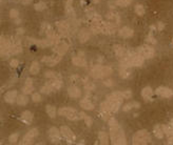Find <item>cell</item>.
Returning <instances> with one entry per match:
<instances>
[{
  "label": "cell",
  "instance_id": "6da1fadb",
  "mask_svg": "<svg viewBox=\"0 0 173 145\" xmlns=\"http://www.w3.org/2000/svg\"><path fill=\"white\" fill-rule=\"evenodd\" d=\"M109 125L112 145H127L125 132L114 118H110L109 119Z\"/></svg>",
  "mask_w": 173,
  "mask_h": 145
},
{
  "label": "cell",
  "instance_id": "7a4b0ae2",
  "mask_svg": "<svg viewBox=\"0 0 173 145\" xmlns=\"http://www.w3.org/2000/svg\"><path fill=\"white\" fill-rule=\"evenodd\" d=\"M58 114L60 116H63L66 118H68L69 120L72 121H76V120H80L84 119L86 114L84 111H77L76 109L72 108V107H62L58 109Z\"/></svg>",
  "mask_w": 173,
  "mask_h": 145
},
{
  "label": "cell",
  "instance_id": "3957f363",
  "mask_svg": "<svg viewBox=\"0 0 173 145\" xmlns=\"http://www.w3.org/2000/svg\"><path fill=\"white\" fill-rule=\"evenodd\" d=\"M132 141L133 145H147L151 141V136L146 129H142L134 134Z\"/></svg>",
  "mask_w": 173,
  "mask_h": 145
},
{
  "label": "cell",
  "instance_id": "277c9868",
  "mask_svg": "<svg viewBox=\"0 0 173 145\" xmlns=\"http://www.w3.org/2000/svg\"><path fill=\"white\" fill-rule=\"evenodd\" d=\"M136 53H138L145 59H150L155 55L153 47H151L150 45H143L138 47V49H136Z\"/></svg>",
  "mask_w": 173,
  "mask_h": 145
},
{
  "label": "cell",
  "instance_id": "5b68a950",
  "mask_svg": "<svg viewBox=\"0 0 173 145\" xmlns=\"http://www.w3.org/2000/svg\"><path fill=\"white\" fill-rule=\"evenodd\" d=\"M60 132H61V136H62V137L66 139L67 141H69L70 143H73V142L76 140L75 134L69 128L68 126H66V125L61 126L60 127Z\"/></svg>",
  "mask_w": 173,
  "mask_h": 145
},
{
  "label": "cell",
  "instance_id": "8992f818",
  "mask_svg": "<svg viewBox=\"0 0 173 145\" xmlns=\"http://www.w3.org/2000/svg\"><path fill=\"white\" fill-rule=\"evenodd\" d=\"M48 135L50 140L52 141V143L58 144L60 142V135H61L60 129H57L56 127H51L48 132Z\"/></svg>",
  "mask_w": 173,
  "mask_h": 145
},
{
  "label": "cell",
  "instance_id": "52a82bcc",
  "mask_svg": "<svg viewBox=\"0 0 173 145\" xmlns=\"http://www.w3.org/2000/svg\"><path fill=\"white\" fill-rule=\"evenodd\" d=\"M68 49H69V44L66 42H58L53 47V52L56 55L61 56V57L68 52Z\"/></svg>",
  "mask_w": 173,
  "mask_h": 145
},
{
  "label": "cell",
  "instance_id": "ba28073f",
  "mask_svg": "<svg viewBox=\"0 0 173 145\" xmlns=\"http://www.w3.org/2000/svg\"><path fill=\"white\" fill-rule=\"evenodd\" d=\"M114 52H115V55L119 58V60L128 58L130 55V52L122 45H114Z\"/></svg>",
  "mask_w": 173,
  "mask_h": 145
},
{
  "label": "cell",
  "instance_id": "9c48e42d",
  "mask_svg": "<svg viewBox=\"0 0 173 145\" xmlns=\"http://www.w3.org/2000/svg\"><path fill=\"white\" fill-rule=\"evenodd\" d=\"M60 59H61V56H59V55H56V56H46V57H43L41 59V61L45 64H46L48 66H54L60 61Z\"/></svg>",
  "mask_w": 173,
  "mask_h": 145
},
{
  "label": "cell",
  "instance_id": "30bf717a",
  "mask_svg": "<svg viewBox=\"0 0 173 145\" xmlns=\"http://www.w3.org/2000/svg\"><path fill=\"white\" fill-rule=\"evenodd\" d=\"M155 94L159 97H163V98H170V97L173 96V91L170 90L169 87L166 86H159L156 88L155 91Z\"/></svg>",
  "mask_w": 173,
  "mask_h": 145
},
{
  "label": "cell",
  "instance_id": "8fae6325",
  "mask_svg": "<svg viewBox=\"0 0 173 145\" xmlns=\"http://www.w3.org/2000/svg\"><path fill=\"white\" fill-rule=\"evenodd\" d=\"M38 136V129L37 128H32L31 131H29L28 132L25 134L24 137L22 138L23 142H26V143H32L33 140Z\"/></svg>",
  "mask_w": 173,
  "mask_h": 145
},
{
  "label": "cell",
  "instance_id": "7c38bea8",
  "mask_svg": "<svg viewBox=\"0 0 173 145\" xmlns=\"http://www.w3.org/2000/svg\"><path fill=\"white\" fill-rule=\"evenodd\" d=\"M17 97H18V94H17L16 90L8 91L4 95V101L8 102V103H11V104H12V103H14L15 101H17Z\"/></svg>",
  "mask_w": 173,
  "mask_h": 145
},
{
  "label": "cell",
  "instance_id": "4fadbf2b",
  "mask_svg": "<svg viewBox=\"0 0 173 145\" xmlns=\"http://www.w3.org/2000/svg\"><path fill=\"white\" fill-rule=\"evenodd\" d=\"M118 33H119V36H121L122 38L127 39V38H131L132 36H133L134 31L131 28H129V26H122V28L119 29Z\"/></svg>",
  "mask_w": 173,
  "mask_h": 145
},
{
  "label": "cell",
  "instance_id": "5bb4252c",
  "mask_svg": "<svg viewBox=\"0 0 173 145\" xmlns=\"http://www.w3.org/2000/svg\"><path fill=\"white\" fill-rule=\"evenodd\" d=\"M58 32L60 33V35H67L70 31V25L68 24V22L66 21H59L56 23Z\"/></svg>",
  "mask_w": 173,
  "mask_h": 145
},
{
  "label": "cell",
  "instance_id": "9a60e30c",
  "mask_svg": "<svg viewBox=\"0 0 173 145\" xmlns=\"http://www.w3.org/2000/svg\"><path fill=\"white\" fill-rule=\"evenodd\" d=\"M33 114L30 111H23L22 114H21V116H20V120L22 121L23 123H25V124H31L32 122H33Z\"/></svg>",
  "mask_w": 173,
  "mask_h": 145
},
{
  "label": "cell",
  "instance_id": "2e32d148",
  "mask_svg": "<svg viewBox=\"0 0 173 145\" xmlns=\"http://www.w3.org/2000/svg\"><path fill=\"white\" fill-rule=\"evenodd\" d=\"M68 94L71 98H79L81 96V91L76 85H72L68 88Z\"/></svg>",
  "mask_w": 173,
  "mask_h": 145
},
{
  "label": "cell",
  "instance_id": "e0dca14e",
  "mask_svg": "<svg viewBox=\"0 0 173 145\" xmlns=\"http://www.w3.org/2000/svg\"><path fill=\"white\" fill-rule=\"evenodd\" d=\"M152 96H153V91L150 86H146L142 91V97L147 101H152Z\"/></svg>",
  "mask_w": 173,
  "mask_h": 145
},
{
  "label": "cell",
  "instance_id": "ac0fdd59",
  "mask_svg": "<svg viewBox=\"0 0 173 145\" xmlns=\"http://www.w3.org/2000/svg\"><path fill=\"white\" fill-rule=\"evenodd\" d=\"M89 38H90V32L88 31L87 28L80 29V32L78 33V40L80 41L81 43H84L89 40Z\"/></svg>",
  "mask_w": 173,
  "mask_h": 145
},
{
  "label": "cell",
  "instance_id": "d6986e66",
  "mask_svg": "<svg viewBox=\"0 0 173 145\" xmlns=\"http://www.w3.org/2000/svg\"><path fill=\"white\" fill-rule=\"evenodd\" d=\"M119 75H121L122 78H128L130 76V66L127 65V64L121 63V67H119Z\"/></svg>",
  "mask_w": 173,
  "mask_h": 145
},
{
  "label": "cell",
  "instance_id": "ffe728a7",
  "mask_svg": "<svg viewBox=\"0 0 173 145\" xmlns=\"http://www.w3.org/2000/svg\"><path fill=\"white\" fill-rule=\"evenodd\" d=\"M48 84L52 87L53 91H54L60 90L61 86H62V81L60 79H52V81H49Z\"/></svg>",
  "mask_w": 173,
  "mask_h": 145
},
{
  "label": "cell",
  "instance_id": "44dd1931",
  "mask_svg": "<svg viewBox=\"0 0 173 145\" xmlns=\"http://www.w3.org/2000/svg\"><path fill=\"white\" fill-rule=\"evenodd\" d=\"M91 75L96 79L102 78V66H100V65L93 66L92 70H91Z\"/></svg>",
  "mask_w": 173,
  "mask_h": 145
},
{
  "label": "cell",
  "instance_id": "7402d4cb",
  "mask_svg": "<svg viewBox=\"0 0 173 145\" xmlns=\"http://www.w3.org/2000/svg\"><path fill=\"white\" fill-rule=\"evenodd\" d=\"M109 100H113V101H121L122 102V100H124V96H122V91H114L111 95L108 96V98Z\"/></svg>",
  "mask_w": 173,
  "mask_h": 145
},
{
  "label": "cell",
  "instance_id": "603a6c76",
  "mask_svg": "<svg viewBox=\"0 0 173 145\" xmlns=\"http://www.w3.org/2000/svg\"><path fill=\"white\" fill-rule=\"evenodd\" d=\"M72 62H73V64L76 66H87V61L84 60V57H80V56L73 57Z\"/></svg>",
  "mask_w": 173,
  "mask_h": 145
},
{
  "label": "cell",
  "instance_id": "cb8c5ba5",
  "mask_svg": "<svg viewBox=\"0 0 173 145\" xmlns=\"http://www.w3.org/2000/svg\"><path fill=\"white\" fill-rule=\"evenodd\" d=\"M80 106L83 109H86V111H92L94 109V104L90 101L89 99H84L80 101Z\"/></svg>",
  "mask_w": 173,
  "mask_h": 145
},
{
  "label": "cell",
  "instance_id": "d4e9b609",
  "mask_svg": "<svg viewBox=\"0 0 173 145\" xmlns=\"http://www.w3.org/2000/svg\"><path fill=\"white\" fill-rule=\"evenodd\" d=\"M154 136L158 139H162L165 135V132H164V127L162 125H155L154 129H153Z\"/></svg>",
  "mask_w": 173,
  "mask_h": 145
},
{
  "label": "cell",
  "instance_id": "484cf974",
  "mask_svg": "<svg viewBox=\"0 0 173 145\" xmlns=\"http://www.w3.org/2000/svg\"><path fill=\"white\" fill-rule=\"evenodd\" d=\"M28 101H29V98H28V95H25V94H21V95H19L18 97H17V104L18 105H25V104H28Z\"/></svg>",
  "mask_w": 173,
  "mask_h": 145
},
{
  "label": "cell",
  "instance_id": "4316f807",
  "mask_svg": "<svg viewBox=\"0 0 173 145\" xmlns=\"http://www.w3.org/2000/svg\"><path fill=\"white\" fill-rule=\"evenodd\" d=\"M139 106H140V104L138 102L132 101V102H129L126 105H124V107H122V111H129L132 108H138Z\"/></svg>",
  "mask_w": 173,
  "mask_h": 145
},
{
  "label": "cell",
  "instance_id": "83f0119b",
  "mask_svg": "<svg viewBox=\"0 0 173 145\" xmlns=\"http://www.w3.org/2000/svg\"><path fill=\"white\" fill-rule=\"evenodd\" d=\"M99 144L100 145H109V137L104 132H99Z\"/></svg>",
  "mask_w": 173,
  "mask_h": 145
},
{
  "label": "cell",
  "instance_id": "f1b7e54d",
  "mask_svg": "<svg viewBox=\"0 0 173 145\" xmlns=\"http://www.w3.org/2000/svg\"><path fill=\"white\" fill-rule=\"evenodd\" d=\"M46 114L49 115V117L52 118V119H54V118L56 117V108H55L53 105H46Z\"/></svg>",
  "mask_w": 173,
  "mask_h": 145
},
{
  "label": "cell",
  "instance_id": "f546056e",
  "mask_svg": "<svg viewBox=\"0 0 173 145\" xmlns=\"http://www.w3.org/2000/svg\"><path fill=\"white\" fill-rule=\"evenodd\" d=\"M40 70V66H39V63L37 61H33L31 64V67H30V73L32 75H36V74L39 73Z\"/></svg>",
  "mask_w": 173,
  "mask_h": 145
},
{
  "label": "cell",
  "instance_id": "4dcf8cb0",
  "mask_svg": "<svg viewBox=\"0 0 173 145\" xmlns=\"http://www.w3.org/2000/svg\"><path fill=\"white\" fill-rule=\"evenodd\" d=\"M132 3V0H115V4L117 7L121 8H126L128 5H130Z\"/></svg>",
  "mask_w": 173,
  "mask_h": 145
},
{
  "label": "cell",
  "instance_id": "1f68e13d",
  "mask_svg": "<svg viewBox=\"0 0 173 145\" xmlns=\"http://www.w3.org/2000/svg\"><path fill=\"white\" fill-rule=\"evenodd\" d=\"M45 76L46 78H52V79H60L59 74L56 72H52V70H46Z\"/></svg>",
  "mask_w": 173,
  "mask_h": 145
},
{
  "label": "cell",
  "instance_id": "d6a6232c",
  "mask_svg": "<svg viewBox=\"0 0 173 145\" xmlns=\"http://www.w3.org/2000/svg\"><path fill=\"white\" fill-rule=\"evenodd\" d=\"M164 127V132H165L166 135H168L169 137H173V125L170 124V125H163Z\"/></svg>",
  "mask_w": 173,
  "mask_h": 145
},
{
  "label": "cell",
  "instance_id": "836d02e7",
  "mask_svg": "<svg viewBox=\"0 0 173 145\" xmlns=\"http://www.w3.org/2000/svg\"><path fill=\"white\" fill-rule=\"evenodd\" d=\"M145 8L142 4H136L135 5V13L138 15V16H143L145 15Z\"/></svg>",
  "mask_w": 173,
  "mask_h": 145
},
{
  "label": "cell",
  "instance_id": "e575fe53",
  "mask_svg": "<svg viewBox=\"0 0 173 145\" xmlns=\"http://www.w3.org/2000/svg\"><path fill=\"white\" fill-rule=\"evenodd\" d=\"M46 8V4L43 1H39L35 4V10L37 12H41V11H45Z\"/></svg>",
  "mask_w": 173,
  "mask_h": 145
},
{
  "label": "cell",
  "instance_id": "d590c367",
  "mask_svg": "<svg viewBox=\"0 0 173 145\" xmlns=\"http://www.w3.org/2000/svg\"><path fill=\"white\" fill-rule=\"evenodd\" d=\"M33 91H34L33 85H24V86L22 87V93L25 95H29V94L33 93Z\"/></svg>",
  "mask_w": 173,
  "mask_h": 145
},
{
  "label": "cell",
  "instance_id": "8d00e7d4",
  "mask_svg": "<svg viewBox=\"0 0 173 145\" xmlns=\"http://www.w3.org/2000/svg\"><path fill=\"white\" fill-rule=\"evenodd\" d=\"M53 91L52 90V87L50 86V85L48 83H46L45 86H42L41 87V90H40V93H42V94H46V95H49V94H51Z\"/></svg>",
  "mask_w": 173,
  "mask_h": 145
},
{
  "label": "cell",
  "instance_id": "74e56055",
  "mask_svg": "<svg viewBox=\"0 0 173 145\" xmlns=\"http://www.w3.org/2000/svg\"><path fill=\"white\" fill-rule=\"evenodd\" d=\"M112 73H113V70L110 66H102V77L110 76Z\"/></svg>",
  "mask_w": 173,
  "mask_h": 145
},
{
  "label": "cell",
  "instance_id": "f35d334b",
  "mask_svg": "<svg viewBox=\"0 0 173 145\" xmlns=\"http://www.w3.org/2000/svg\"><path fill=\"white\" fill-rule=\"evenodd\" d=\"M19 16V12L18 10H16V8H12L10 11V17L12 19H17Z\"/></svg>",
  "mask_w": 173,
  "mask_h": 145
},
{
  "label": "cell",
  "instance_id": "ab89813d",
  "mask_svg": "<svg viewBox=\"0 0 173 145\" xmlns=\"http://www.w3.org/2000/svg\"><path fill=\"white\" fill-rule=\"evenodd\" d=\"M66 11L68 15H72L73 14V10H72V0H68L66 5Z\"/></svg>",
  "mask_w": 173,
  "mask_h": 145
},
{
  "label": "cell",
  "instance_id": "60d3db41",
  "mask_svg": "<svg viewBox=\"0 0 173 145\" xmlns=\"http://www.w3.org/2000/svg\"><path fill=\"white\" fill-rule=\"evenodd\" d=\"M32 100L36 103V102H40L41 101V95H40L39 93H34L33 95H32Z\"/></svg>",
  "mask_w": 173,
  "mask_h": 145
},
{
  "label": "cell",
  "instance_id": "b9f144b4",
  "mask_svg": "<svg viewBox=\"0 0 173 145\" xmlns=\"http://www.w3.org/2000/svg\"><path fill=\"white\" fill-rule=\"evenodd\" d=\"M84 123L87 124V126H91L93 124V120H92V118H91L90 116H84Z\"/></svg>",
  "mask_w": 173,
  "mask_h": 145
},
{
  "label": "cell",
  "instance_id": "7bdbcfd3",
  "mask_svg": "<svg viewBox=\"0 0 173 145\" xmlns=\"http://www.w3.org/2000/svg\"><path fill=\"white\" fill-rule=\"evenodd\" d=\"M8 140H10L11 143H16L17 141H18V134H13L10 136V138H8Z\"/></svg>",
  "mask_w": 173,
  "mask_h": 145
},
{
  "label": "cell",
  "instance_id": "ee69618b",
  "mask_svg": "<svg viewBox=\"0 0 173 145\" xmlns=\"http://www.w3.org/2000/svg\"><path fill=\"white\" fill-rule=\"evenodd\" d=\"M10 65H11V67H17L19 65V61L17 60V59H13V60H11V62H10Z\"/></svg>",
  "mask_w": 173,
  "mask_h": 145
},
{
  "label": "cell",
  "instance_id": "f6af8a7d",
  "mask_svg": "<svg viewBox=\"0 0 173 145\" xmlns=\"http://www.w3.org/2000/svg\"><path fill=\"white\" fill-rule=\"evenodd\" d=\"M122 96H124L125 99H130L132 97V93L131 91H122Z\"/></svg>",
  "mask_w": 173,
  "mask_h": 145
},
{
  "label": "cell",
  "instance_id": "bcb514c9",
  "mask_svg": "<svg viewBox=\"0 0 173 145\" xmlns=\"http://www.w3.org/2000/svg\"><path fill=\"white\" fill-rule=\"evenodd\" d=\"M147 41H148V42L152 43V44H155V43H156V40H155V38L152 37V35H151V34L149 35V36L147 37Z\"/></svg>",
  "mask_w": 173,
  "mask_h": 145
},
{
  "label": "cell",
  "instance_id": "7dc6e473",
  "mask_svg": "<svg viewBox=\"0 0 173 145\" xmlns=\"http://www.w3.org/2000/svg\"><path fill=\"white\" fill-rule=\"evenodd\" d=\"M104 84L105 85V86H112V85H113V82H112V80H105V81H104Z\"/></svg>",
  "mask_w": 173,
  "mask_h": 145
},
{
  "label": "cell",
  "instance_id": "c3c4849f",
  "mask_svg": "<svg viewBox=\"0 0 173 145\" xmlns=\"http://www.w3.org/2000/svg\"><path fill=\"white\" fill-rule=\"evenodd\" d=\"M25 85H33V80L31 78H28L25 80Z\"/></svg>",
  "mask_w": 173,
  "mask_h": 145
},
{
  "label": "cell",
  "instance_id": "681fc988",
  "mask_svg": "<svg viewBox=\"0 0 173 145\" xmlns=\"http://www.w3.org/2000/svg\"><path fill=\"white\" fill-rule=\"evenodd\" d=\"M23 32H24V31H23V28H17V31H16V33L17 34H20V35H21L22 33H23Z\"/></svg>",
  "mask_w": 173,
  "mask_h": 145
},
{
  "label": "cell",
  "instance_id": "f907efd6",
  "mask_svg": "<svg viewBox=\"0 0 173 145\" xmlns=\"http://www.w3.org/2000/svg\"><path fill=\"white\" fill-rule=\"evenodd\" d=\"M163 28H164V23L159 22V23H158V29H159V31H162Z\"/></svg>",
  "mask_w": 173,
  "mask_h": 145
},
{
  "label": "cell",
  "instance_id": "816d5d0a",
  "mask_svg": "<svg viewBox=\"0 0 173 145\" xmlns=\"http://www.w3.org/2000/svg\"><path fill=\"white\" fill-rule=\"evenodd\" d=\"M31 1H32V0H22V3L23 4H29V3H31Z\"/></svg>",
  "mask_w": 173,
  "mask_h": 145
},
{
  "label": "cell",
  "instance_id": "f5cc1de1",
  "mask_svg": "<svg viewBox=\"0 0 173 145\" xmlns=\"http://www.w3.org/2000/svg\"><path fill=\"white\" fill-rule=\"evenodd\" d=\"M19 145H32L31 143H26V142H23V141H21L20 142V144Z\"/></svg>",
  "mask_w": 173,
  "mask_h": 145
},
{
  "label": "cell",
  "instance_id": "db71d44e",
  "mask_svg": "<svg viewBox=\"0 0 173 145\" xmlns=\"http://www.w3.org/2000/svg\"><path fill=\"white\" fill-rule=\"evenodd\" d=\"M36 145H45L43 143H38V144H36Z\"/></svg>",
  "mask_w": 173,
  "mask_h": 145
},
{
  "label": "cell",
  "instance_id": "11a10c76",
  "mask_svg": "<svg viewBox=\"0 0 173 145\" xmlns=\"http://www.w3.org/2000/svg\"><path fill=\"white\" fill-rule=\"evenodd\" d=\"M170 124H172V125H173V119L171 120V122H170Z\"/></svg>",
  "mask_w": 173,
  "mask_h": 145
},
{
  "label": "cell",
  "instance_id": "9f6ffc18",
  "mask_svg": "<svg viewBox=\"0 0 173 145\" xmlns=\"http://www.w3.org/2000/svg\"><path fill=\"white\" fill-rule=\"evenodd\" d=\"M95 145H97V144H96V143H95Z\"/></svg>",
  "mask_w": 173,
  "mask_h": 145
},
{
  "label": "cell",
  "instance_id": "6f0895ef",
  "mask_svg": "<svg viewBox=\"0 0 173 145\" xmlns=\"http://www.w3.org/2000/svg\"><path fill=\"white\" fill-rule=\"evenodd\" d=\"M172 43H173V40H172Z\"/></svg>",
  "mask_w": 173,
  "mask_h": 145
}]
</instances>
